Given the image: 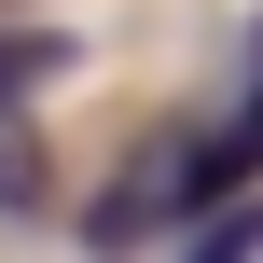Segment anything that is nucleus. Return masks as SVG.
<instances>
[{
	"mask_svg": "<svg viewBox=\"0 0 263 263\" xmlns=\"http://www.w3.org/2000/svg\"><path fill=\"white\" fill-rule=\"evenodd\" d=\"M42 194V166H28V111H0V222Z\"/></svg>",
	"mask_w": 263,
	"mask_h": 263,
	"instance_id": "obj_2",
	"label": "nucleus"
},
{
	"mask_svg": "<svg viewBox=\"0 0 263 263\" xmlns=\"http://www.w3.org/2000/svg\"><path fill=\"white\" fill-rule=\"evenodd\" d=\"M42 83H69V42L55 28H0V111H28Z\"/></svg>",
	"mask_w": 263,
	"mask_h": 263,
	"instance_id": "obj_1",
	"label": "nucleus"
},
{
	"mask_svg": "<svg viewBox=\"0 0 263 263\" xmlns=\"http://www.w3.org/2000/svg\"><path fill=\"white\" fill-rule=\"evenodd\" d=\"M250 139H263V111H250Z\"/></svg>",
	"mask_w": 263,
	"mask_h": 263,
	"instance_id": "obj_3",
	"label": "nucleus"
}]
</instances>
